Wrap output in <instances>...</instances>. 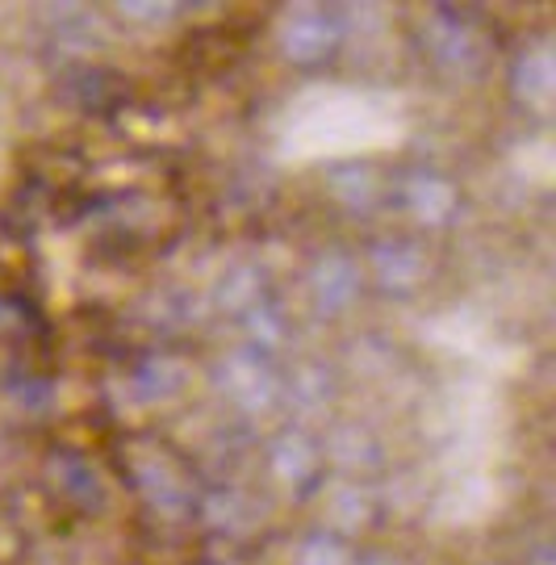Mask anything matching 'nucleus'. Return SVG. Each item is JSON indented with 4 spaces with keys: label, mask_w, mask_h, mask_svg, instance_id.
Masks as SVG:
<instances>
[{
    "label": "nucleus",
    "mask_w": 556,
    "mask_h": 565,
    "mask_svg": "<svg viewBox=\"0 0 556 565\" xmlns=\"http://www.w3.org/2000/svg\"><path fill=\"white\" fill-rule=\"evenodd\" d=\"M431 60L448 72H477L485 60V42L477 39L473 21H464L460 9H436V21L427 25Z\"/></svg>",
    "instance_id": "obj_3"
},
{
    "label": "nucleus",
    "mask_w": 556,
    "mask_h": 565,
    "mask_svg": "<svg viewBox=\"0 0 556 565\" xmlns=\"http://www.w3.org/2000/svg\"><path fill=\"white\" fill-rule=\"evenodd\" d=\"M511 84H515V93L523 102H548V93H553V60H548V51H527L523 60H515Z\"/></svg>",
    "instance_id": "obj_11"
},
{
    "label": "nucleus",
    "mask_w": 556,
    "mask_h": 565,
    "mask_svg": "<svg viewBox=\"0 0 556 565\" xmlns=\"http://www.w3.org/2000/svg\"><path fill=\"white\" fill-rule=\"evenodd\" d=\"M427 273H431V264H427V256L418 252L415 243L389 239L373 247V277L389 294H410V289L427 281Z\"/></svg>",
    "instance_id": "obj_5"
},
{
    "label": "nucleus",
    "mask_w": 556,
    "mask_h": 565,
    "mask_svg": "<svg viewBox=\"0 0 556 565\" xmlns=\"http://www.w3.org/2000/svg\"><path fill=\"white\" fill-rule=\"evenodd\" d=\"M277 42L289 63L318 67V63L335 60L343 46V13L331 4H293L280 18Z\"/></svg>",
    "instance_id": "obj_1"
},
{
    "label": "nucleus",
    "mask_w": 556,
    "mask_h": 565,
    "mask_svg": "<svg viewBox=\"0 0 556 565\" xmlns=\"http://www.w3.org/2000/svg\"><path fill=\"white\" fill-rule=\"evenodd\" d=\"M238 319H243V327H247V340H252V348H256V352H264V356L289 340V319L280 315V306L272 302V298H264V302L252 306V310H247V315H238Z\"/></svg>",
    "instance_id": "obj_10"
},
{
    "label": "nucleus",
    "mask_w": 556,
    "mask_h": 565,
    "mask_svg": "<svg viewBox=\"0 0 556 565\" xmlns=\"http://www.w3.org/2000/svg\"><path fill=\"white\" fill-rule=\"evenodd\" d=\"M218 385L226 390V398L238 403L243 411H264V406L277 403L280 394L277 364H272V356L256 352V348H243V352L222 356Z\"/></svg>",
    "instance_id": "obj_2"
},
{
    "label": "nucleus",
    "mask_w": 556,
    "mask_h": 565,
    "mask_svg": "<svg viewBox=\"0 0 556 565\" xmlns=\"http://www.w3.org/2000/svg\"><path fill=\"white\" fill-rule=\"evenodd\" d=\"M402 202H406L415 223L443 226V223H452L460 198H457V189H452V181H443L436 172H415V177L406 181V189H402Z\"/></svg>",
    "instance_id": "obj_6"
},
{
    "label": "nucleus",
    "mask_w": 556,
    "mask_h": 565,
    "mask_svg": "<svg viewBox=\"0 0 556 565\" xmlns=\"http://www.w3.org/2000/svg\"><path fill=\"white\" fill-rule=\"evenodd\" d=\"M180 382H184V373H180V364H172V361H147L139 369V390H147V398H163V394H172Z\"/></svg>",
    "instance_id": "obj_13"
},
{
    "label": "nucleus",
    "mask_w": 556,
    "mask_h": 565,
    "mask_svg": "<svg viewBox=\"0 0 556 565\" xmlns=\"http://www.w3.org/2000/svg\"><path fill=\"white\" fill-rule=\"evenodd\" d=\"M298 565H356V562H352V548L343 545L339 536L318 532V536H310V541L301 545Z\"/></svg>",
    "instance_id": "obj_12"
},
{
    "label": "nucleus",
    "mask_w": 556,
    "mask_h": 565,
    "mask_svg": "<svg viewBox=\"0 0 556 565\" xmlns=\"http://www.w3.org/2000/svg\"><path fill=\"white\" fill-rule=\"evenodd\" d=\"M310 289H314L318 306H327V310H343V306L356 298L360 289V277H356V264L348 260V256H322V260L310 268Z\"/></svg>",
    "instance_id": "obj_8"
},
{
    "label": "nucleus",
    "mask_w": 556,
    "mask_h": 565,
    "mask_svg": "<svg viewBox=\"0 0 556 565\" xmlns=\"http://www.w3.org/2000/svg\"><path fill=\"white\" fill-rule=\"evenodd\" d=\"M139 486L147 490V499L156 507H163V511H184V507L197 499L189 478L180 473V465L172 457H151L147 452L139 461Z\"/></svg>",
    "instance_id": "obj_7"
},
{
    "label": "nucleus",
    "mask_w": 556,
    "mask_h": 565,
    "mask_svg": "<svg viewBox=\"0 0 556 565\" xmlns=\"http://www.w3.org/2000/svg\"><path fill=\"white\" fill-rule=\"evenodd\" d=\"M356 565H397V562H389V557H368V562H356Z\"/></svg>",
    "instance_id": "obj_14"
},
{
    "label": "nucleus",
    "mask_w": 556,
    "mask_h": 565,
    "mask_svg": "<svg viewBox=\"0 0 556 565\" xmlns=\"http://www.w3.org/2000/svg\"><path fill=\"white\" fill-rule=\"evenodd\" d=\"M318 473H322V452H318V445L306 431L277 436V445H272V478L285 490L301 494V490H310L318 482Z\"/></svg>",
    "instance_id": "obj_4"
},
{
    "label": "nucleus",
    "mask_w": 556,
    "mask_h": 565,
    "mask_svg": "<svg viewBox=\"0 0 556 565\" xmlns=\"http://www.w3.org/2000/svg\"><path fill=\"white\" fill-rule=\"evenodd\" d=\"M51 478H55L63 499H72V503L88 507V511H97V507L105 503V494H100V478L93 473V465L84 461V457L55 452V461H51Z\"/></svg>",
    "instance_id": "obj_9"
}]
</instances>
